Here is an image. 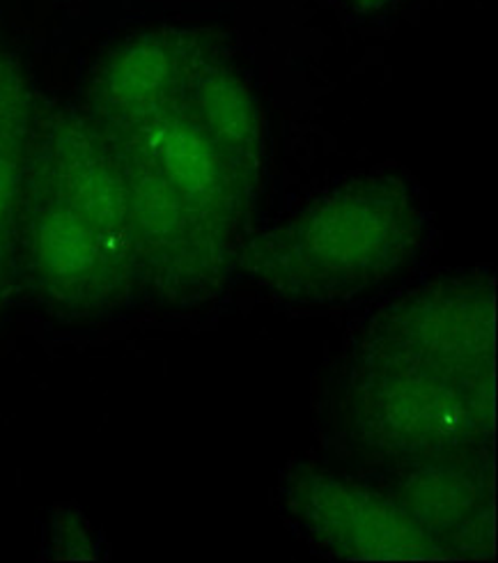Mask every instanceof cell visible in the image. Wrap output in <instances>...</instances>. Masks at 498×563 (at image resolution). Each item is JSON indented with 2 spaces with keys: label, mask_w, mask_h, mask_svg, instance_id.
<instances>
[{
  "label": "cell",
  "mask_w": 498,
  "mask_h": 563,
  "mask_svg": "<svg viewBox=\"0 0 498 563\" xmlns=\"http://www.w3.org/2000/svg\"><path fill=\"white\" fill-rule=\"evenodd\" d=\"M154 147L164 168L181 189L204 194L217 185V157L209 143L191 126L166 122L154 134Z\"/></svg>",
  "instance_id": "cell-2"
},
{
  "label": "cell",
  "mask_w": 498,
  "mask_h": 563,
  "mask_svg": "<svg viewBox=\"0 0 498 563\" xmlns=\"http://www.w3.org/2000/svg\"><path fill=\"white\" fill-rule=\"evenodd\" d=\"M168 76V60L159 48L134 46L115 63L111 88L120 99H145L162 88Z\"/></svg>",
  "instance_id": "cell-5"
},
{
  "label": "cell",
  "mask_w": 498,
  "mask_h": 563,
  "mask_svg": "<svg viewBox=\"0 0 498 563\" xmlns=\"http://www.w3.org/2000/svg\"><path fill=\"white\" fill-rule=\"evenodd\" d=\"M12 191H14L12 166L5 159H0V217H3L8 210Z\"/></svg>",
  "instance_id": "cell-8"
},
{
  "label": "cell",
  "mask_w": 498,
  "mask_h": 563,
  "mask_svg": "<svg viewBox=\"0 0 498 563\" xmlns=\"http://www.w3.org/2000/svg\"><path fill=\"white\" fill-rule=\"evenodd\" d=\"M71 200L88 221L111 225L122 212L120 187L95 159H76L69 168Z\"/></svg>",
  "instance_id": "cell-4"
},
{
  "label": "cell",
  "mask_w": 498,
  "mask_h": 563,
  "mask_svg": "<svg viewBox=\"0 0 498 563\" xmlns=\"http://www.w3.org/2000/svg\"><path fill=\"white\" fill-rule=\"evenodd\" d=\"M136 210L143 225L152 230H170L177 223V202L159 183H147L139 191Z\"/></svg>",
  "instance_id": "cell-7"
},
{
  "label": "cell",
  "mask_w": 498,
  "mask_h": 563,
  "mask_svg": "<svg viewBox=\"0 0 498 563\" xmlns=\"http://www.w3.org/2000/svg\"><path fill=\"white\" fill-rule=\"evenodd\" d=\"M204 113L219 134L228 139H246L251 134V107L246 92L228 79L207 81L204 86Z\"/></svg>",
  "instance_id": "cell-6"
},
{
  "label": "cell",
  "mask_w": 498,
  "mask_h": 563,
  "mask_svg": "<svg viewBox=\"0 0 498 563\" xmlns=\"http://www.w3.org/2000/svg\"><path fill=\"white\" fill-rule=\"evenodd\" d=\"M42 263L58 276L81 274L95 265L97 242L88 223L69 214H54L40 228Z\"/></svg>",
  "instance_id": "cell-3"
},
{
  "label": "cell",
  "mask_w": 498,
  "mask_h": 563,
  "mask_svg": "<svg viewBox=\"0 0 498 563\" xmlns=\"http://www.w3.org/2000/svg\"><path fill=\"white\" fill-rule=\"evenodd\" d=\"M386 223L365 205H340L310 225V246L333 261L363 258L384 244Z\"/></svg>",
  "instance_id": "cell-1"
}]
</instances>
